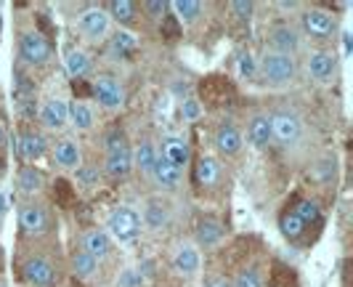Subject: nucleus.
<instances>
[{"label": "nucleus", "mask_w": 353, "mask_h": 287, "mask_svg": "<svg viewBox=\"0 0 353 287\" xmlns=\"http://www.w3.org/2000/svg\"><path fill=\"white\" fill-rule=\"evenodd\" d=\"M261 77H263L265 86H290L295 80V59L287 54H276V51H268L261 59Z\"/></svg>", "instance_id": "obj_1"}, {"label": "nucleus", "mask_w": 353, "mask_h": 287, "mask_svg": "<svg viewBox=\"0 0 353 287\" xmlns=\"http://www.w3.org/2000/svg\"><path fill=\"white\" fill-rule=\"evenodd\" d=\"M133 168V155L120 133L109 136V149H106V173L112 179H125Z\"/></svg>", "instance_id": "obj_2"}, {"label": "nucleus", "mask_w": 353, "mask_h": 287, "mask_svg": "<svg viewBox=\"0 0 353 287\" xmlns=\"http://www.w3.org/2000/svg\"><path fill=\"white\" fill-rule=\"evenodd\" d=\"M106 226H109V232L117 242H133L141 234V218L130 208H117L114 213L109 215Z\"/></svg>", "instance_id": "obj_3"}, {"label": "nucleus", "mask_w": 353, "mask_h": 287, "mask_svg": "<svg viewBox=\"0 0 353 287\" xmlns=\"http://www.w3.org/2000/svg\"><path fill=\"white\" fill-rule=\"evenodd\" d=\"M301 130H303L301 120L295 115H290V112H279V115L271 117V139H276L284 146L298 141L301 139Z\"/></svg>", "instance_id": "obj_4"}, {"label": "nucleus", "mask_w": 353, "mask_h": 287, "mask_svg": "<svg viewBox=\"0 0 353 287\" xmlns=\"http://www.w3.org/2000/svg\"><path fill=\"white\" fill-rule=\"evenodd\" d=\"M19 51H21V59L27 64H46L51 56V46L40 32H24L21 43H19Z\"/></svg>", "instance_id": "obj_5"}, {"label": "nucleus", "mask_w": 353, "mask_h": 287, "mask_svg": "<svg viewBox=\"0 0 353 287\" xmlns=\"http://www.w3.org/2000/svg\"><path fill=\"white\" fill-rule=\"evenodd\" d=\"M90 93H93L96 101L106 109H117L123 104V86H120L114 77H99V80L90 86Z\"/></svg>", "instance_id": "obj_6"}, {"label": "nucleus", "mask_w": 353, "mask_h": 287, "mask_svg": "<svg viewBox=\"0 0 353 287\" xmlns=\"http://www.w3.org/2000/svg\"><path fill=\"white\" fill-rule=\"evenodd\" d=\"M24 279L35 287H51L53 282H56V271H53V266L48 261H43V258H30V261L24 264Z\"/></svg>", "instance_id": "obj_7"}, {"label": "nucleus", "mask_w": 353, "mask_h": 287, "mask_svg": "<svg viewBox=\"0 0 353 287\" xmlns=\"http://www.w3.org/2000/svg\"><path fill=\"white\" fill-rule=\"evenodd\" d=\"M80 30L90 37V40H101L109 30V14L104 8H88L83 17H80Z\"/></svg>", "instance_id": "obj_8"}, {"label": "nucleus", "mask_w": 353, "mask_h": 287, "mask_svg": "<svg viewBox=\"0 0 353 287\" xmlns=\"http://www.w3.org/2000/svg\"><path fill=\"white\" fill-rule=\"evenodd\" d=\"M271 46H274L276 54L292 56V51L301 48V35H298L290 24H279V27L271 30Z\"/></svg>", "instance_id": "obj_9"}, {"label": "nucleus", "mask_w": 353, "mask_h": 287, "mask_svg": "<svg viewBox=\"0 0 353 287\" xmlns=\"http://www.w3.org/2000/svg\"><path fill=\"white\" fill-rule=\"evenodd\" d=\"M303 27L314 37H327L335 30V19L327 11H308V14H303Z\"/></svg>", "instance_id": "obj_10"}, {"label": "nucleus", "mask_w": 353, "mask_h": 287, "mask_svg": "<svg viewBox=\"0 0 353 287\" xmlns=\"http://www.w3.org/2000/svg\"><path fill=\"white\" fill-rule=\"evenodd\" d=\"M40 120H43V126L46 128L59 130V128L67 126V120H70V107H67L64 101L53 99V101H48V104H43V109H40Z\"/></svg>", "instance_id": "obj_11"}, {"label": "nucleus", "mask_w": 353, "mask_h": 287, "mask_svg": "<svg viewBox=\"0 0 353 287\" xmlns=\"http://www.w3.org/2000/svg\"><path fill=\"white\" fill-rule=\"evenodd\" d=\"M162 157L181 170L189 162V144L183 141V139H178V136H168L162 141Z\"/></svg>", "instance_id": "obj_12"}, {"label": "nucleus", "mask_w": 353, "mask_h": 287, "mask_svg": "<svg viewBox=\"0 0 353 287\" xmlns=\"http://www.w3.org/2000/svg\"><path fill=\"white\" fill-rule=\"evenodd\" d=\"M152 176L157 179L162 189H178V184H181V170H178L176 165H170L162 155H157V160H154Z\"/></svg>", "instance_id": "obj_13"}, {"label": "nucleus", "mask_w": 353, "mask_h": 287, "mask_svg": "<svg viewBox=\"0 0 353 287\" xmlns=\"http://www.w3.org/2000/svg\"><path fill=\"white\" fill-rule=\"evenodd\" d=\"M308 75L314 77V80H330L332 75H335V56L332 54H324V51H316V54H311L308 59Z\"/></svg>", "instance_id": "obj_14"}, {"label": "nucleus", "mask_w": 353, "mask_h": 287, "mask_svg": "<svg viewBox=\"0 0 353 287\" xmlns=\"http://www.w3.org/2000/svg\"><path fill=\"white\" fill-rule=\"evenodd\" d=\"M215 146L221 155H236L242 149V136L234 126H221L215 133Z\"/></svg>", "instance_id": "obj_15"}, {"label": "nucleus", "mask_w": 353, "mask_h": 287, "mask_svg": "<svg viewBox=\"0 0 353 287\" xmlns=\"http://www.w3.org/2000/svg\"><path fill=\"white\" fill-rule=\"evenodd\" d=\"M46 224H48V218H46V210H43V208L27 205V208L21 210V229L30 234V237L46 232Z\"/></svg>", "instance_id": "obj_16"}, {"label": "nucleus", "mask_w": 353, "mask_h": 287, "mask_svg": "<svg viewBox=\"0 0 353 287\" xmlns=\"http://www.w3.org/2000/svg\"><path fill=\"white\" fill-rule=\"evenodd\" d=\"M168 221H170V208H168L162 199H152V202L146 205V210H143V224H146L149 229L159 232L162 226H168Z\"/></svg>", "instance_id": "obj_17"}, {"label": "nucleus", "mask_w": 353, "mask_h": 287, "mask_svg": "<svg viewBox=\"0 0 353 287\" xmlns=\"http://www.w3.org/2000/svg\"><path fill=\"white\" fill-rule=\"evenodd\" d=\"M223 226L218 224V221H212V218H205V221H199V226H196V239H199V245H205V248H212V245H218L221 239H223Z\"/></svg>", "instance_id": "obj_18"}, {"label": "nucleus", "mask_w": 353, "mask_h": 287, "mask_svg": "<svg viewBox=\"0 0 353 287\" xmlns=\"http://www.w3.org/2000/svg\"><path fill=\"white\" fill-rule=\"evenodd\" d=\"M173 266L181 274H196V269H199V253L192 245H181L176 255H173Z\"/></svg>", "instance_id": "obj_19"}, {"label": "nucleus", "mask_w": 353, "mask_h": 287, "mask_svg": "<svg viewBox=\"0 0 353 287\" xmlns=\"http://www.w3.org/2000/svg\"><path fill=\"white\" fill-rule=\"evenodd\" d=\"M19 152H21L24 160H30V162L40 160V157L46 155V141H43V136H37V133H24L21 141H19Z\"/></svg>", "instance_id": "obj_20"}, {"label": "nucleus", "mask_w": 353, "mask_h": 287, "mask_svg": "<svg viewBox=\"0 0 353 287\" xmlns=\"http://www.w3.org/2000/svg\"><path fill=\"white\" fill-rule=\"evenodd\" d=\"M248 136H250V141L255 144L258 149L268 146V141H271V117H265V115H258V117H252Z\"/></svg>", "instance_id": "obj_21"}, {"label": "nucleus", "mask_w": 353, "mask_h": 287, "mask_svg": "<svg viewBox=\"0 0 353 287\" xmlns=\"http://www.w3.org/2000/svg\"><path fill=\"white\" fill-rule=\"evenodd\" d=\"M83 248H85L83 253H88L90 258H104L106 253H109V237H106V232L93 229V232L83 237Z\"/></svg>", "instance_id": "obj_22"}, {"label": "nucleus", "mask_w": 353, "mask_h": 287, "mask_svg": "<svg viewBox=\"0 0 353 287\" xmlns=\"http://www.w3.org/2000/svg\"><path fill=\"white\" fill-rule=\"evenodd\" d=\"M64 64H67V72H70L72 77L77 80V77H83L90 67V59L85 51H80V48H72L67 51V59H64Z\"/></svg>", "instance_id": "obj_23"}, {"label": "nucleus", "mask_w": 353, "mask_h": 287, "mask_svg": "<svg viewBox=\"0 0 353 287\" xmlns=\"http://www.w3.org/2000/svg\"><path fill=\"white\" fill-rule=\"evenodd\" d=\"M56 162L61 168H77L80 165V149L72 141H59L56 144Z\"/></svg>", "instance_id": "obj_24"}, {"label": "nucleus", "mask_w": 353, "mask_h": 287, "mask_svg": "<svg viewBox=\"0 0 353 287\" xmlns=\"http://www.w3.org/2000/svg\"><path fill=\"white\" fill-rule=\"evenodd\" d=\"M154 160H157V152H154L152 141H141V144H139V149H136V155H133V162H136V168H139L141 173H152V168H154Z\"/></svg>", "instance_id": "obj_25"}, {"label": "nucleus", "mask_w": 353, "mask_h": 287, "mask_svg": "<svg viewBox=\"0 0 353 287\" xmlns=\"http://www.w3.org/2000/svg\"><path fill=\"white\" fill-rule=\"evenodd\" d=\"M194 176L202 186H212L218 181V162L212 160V157H202V160L196 162Z\"/></svg>", "instance_id": "obj_26"}, {"label": "nucleus", "mask_w": 353, "mask_h": 287, "mask_svg": "<svg viewBox=\"0 0 353 287\" xmlns=\"http://www.w3.org/2000/svg\"><path fill=\"white\" fill-rule=\"evenodd\" d=\"M19 189L24 192V195H35L43 189V176H40V170L37 168H24L21 173H19Z\"/></svg>", "instance_id": "obj_27"}, {"label": "nucleus", "mask_w": 353, "mask_h": 287, "mask_svg": "<svg viewBox=\"0 0 353 287\" xmlns=\"http://www.w3.org/2000/svg\"><path fill=\"white\" fill-rule=\"evenodd\" d=\"M168 8L176 11L178 21H194V19H199V14H202V3H194V0H176V3H170Z\"/></svg>", "instance_id": "obj_28"}, {"label": "nucleus", "mask_w": 353, "mask_h": 287, "mask_svg": "<svg viewBox=\"0 0 353 287\" xmlns=\"http://www.w3.org/2000/svg\"><path fill=\"white\" fill-rule=\"evenodd\" d=\"M106 14H109V19H117V21L128 24L136 17V3H130V0H112Z\"/></svg>", "instance_id": "obj_29"}, {"label": "nucleus", "mask_w": 353, "mask_h": 287, "mask_svg": "<svg viewBox=\"0 0 353 287\" xmlns=\"http://www.w3.org/2000/svg\"><path fill=\"white\" fill-rule=\"evenodd\" d=\"M72 271H74L77 277L88 279V277L96 274V258H90L88 253H74V258H72Z\"/></svg>", "instance_id": "obj_30"}, {"label": "nucleus", "mask_w": 353, "mask_h": 287, "mask_svg": "<svg viewBox=\"0 0 353 287\" xmlns=\"http://www.w3.org/2000/svg\"><path fill=\"white\" fill-rule=\"evenodd\" d=\"M279 229H282L284 237H290V239H298V237L303 234V229H305V224H303L301 218H298V215L290 210V213L282 215V221H279Z\"/></svg>", "instance_id": "obj_31"}, {"label": "nucleus", "mask_w": 353, "mask_h": 287, "mask_svg": "<svg viewBox=\"0 0 353 287\" xmlns=\"http://www.w3.org/2000/svg\"><path fill=\"white\" fill-rule=\"evenodd\" d=\"M70 117H72V123L77 128H83V130H88V128L93 126V112H90L85 104H80V101H74L70 107Z\"/></svg>", "instance_id": "obj_32"}, {"label": "nucleus", "mask_w": 353, "mask_h": 287, "mask_svg": "<svg viewBox=\"0 0 353 287\" xmlns=\"http://www.w3.org/2000/svg\"><path fill=\"white\" fill-rule=\"evenodd\" d=\"M112 48H114V54H130L133 48H136V35L133 32H128V30H120L117 35H114V40H112Z\"/></svg>", "instance_id": "obj_33"}, {"label": "nucleus", "mask_w": 353, "mask_h": 287, "mask_svg": "<svg viewBox=\"0 0 353 287\" xmlns=\"http://www.w3.org/2000/svg\"><path fill=\"white\" fill-rule=\"evenodd\" d=\"M292 213L301 218L303 224H311V221H316L319 218V205L316 202H311V199H301L298 205H295V210Z\"/></svg>", "instance_id": "obj_34"}, {"label": "nucleus", "mask_w": 353, "mask_h": 287, "mask_svg": "<svg viewBox=\"0 0 353 287\" xmlns=\"http://www.w3.org/2000/svg\"><path fill=\"white\" fill-rule=\"evenodd\" d=\"M236 67H239V75L242 77H252L255 75V59L250 51H242V54L236 56Z\"/></svg>", "instance_id": "obj_35"}, {"label": "nucleus", "mask_w": 353, "mask_h": 287, "mask_svg": "<svg viewBox=\"0 0 353 287\" xmlns=\"http://www.w3.org/2000/svg\"><path fill=\"white\" fill-rule=\"evenodd\" d=\"M234 287H261V274H258V269H245L236 277Z\"/></svg>", "instance_id": "obj_36"}, {"label": "nucleus", "mask_w": 353, "mask_h": 287, "mask_svg": "<svg viewBox=\"0 0 353 287\" xmlns=\"http://www.w3.org/2000/svg\"><path fill=\"white\" fill-rule=\"evenodd\" d=\"M120 287H143V277L141 271L136 269H125L120 274Z\"/></svg>", "instance_id": "obj_37"}, {"label": "nucleus", "mask_w": 353, "mask_h": 287, "mask_svg": "<svg viewBox=\"0 0 353 287\" xmlns=\"http://www.w3.org/2000/svg\"><path fill=\"white\" fill-rule=\"evenodd\" d=\"M143 8H146V14H149L152 19H162V17H165V11H168V3L149 0V3H143Z\"/></svg>", "instance_id": "obj_38"}, {"label": "nucleus", "mask_w": 353, "mask_h": 287, "mask_svg": "<svg viewBox=\"0 0 353 287\" xmlns=\"http://www.w3.org/2000/svg\"><path fill=\"white\" fill-rule=\"evenodd\" d=\"M231 11L236 14V19L248 21L250 14H252V3H245V0H236V3H231Z\"/></svg>", "instance_id": "obj_39"}, {"label": "nucleus", "mask_w": 353, "mask_h": 287, "mask_svg": "<svg viewBox=\"0 0 353 287\" xmlns=\"http://www.w3.org/2000/svg\"><path fill=\"white\" fill-rule=\"evenodd\" d=\"M199 115H202L199 101H194V99H186V101H183V117H186V120H196Z\"/></svg>", "instance_id": "obj_40"}, {"label": "nucleus", "mask_w": 353, "mask_h": 287, "mask_svg": "<svg viewBox=\"0 0 353 287\" xmlns=\"http://www.w3.org/2000/svg\"><path fill=\"white\" fill-rule=\"evenodd\" d=\"M205 287H231V285L226 282V279H210V282H208Z\"/></svg>", "instance_id": "obj_41"}, {"label": "nucleus", "mask_w": 353, "mask_h": 287, "mask_svg": "<svg viewBox=\"0 0 353 287\" xmlns=\"http://www.w3.org/2000/svg\"><path fill=\"white\" fill-rule=\"evenodd\" d=\"M6 213V197H3V192H0V215Z\"/></svg>", "instance_id": "obj_42"}, {"label": "nucleus", "mask_w": 353, "mask_h": 287, "mask_svg": "<svg viewBox=\"0 0 353 287\" xmlns=\"http://www.w3.org/2000/svg\"><path fill=\"white\" fill-rule=\"evenodd\" d=\"M3 139H6V136H3V128H0V144H3Z\"/></svg>", "instance_id": "obj_43"}, {"label": "nucleus", "mask_w": 353, "mask_h": 287, "mask_svg": "<svg viewBox=\"0 0 353 287\" xmlns=\"http://www.w3.org/2000/svg\"><path fill=\"white\" fill-rule=\"evenodd\" d=\"M0 287H3V285H0Z\"/></svg>", "instance_id": "obj_44"}]
</instances>
